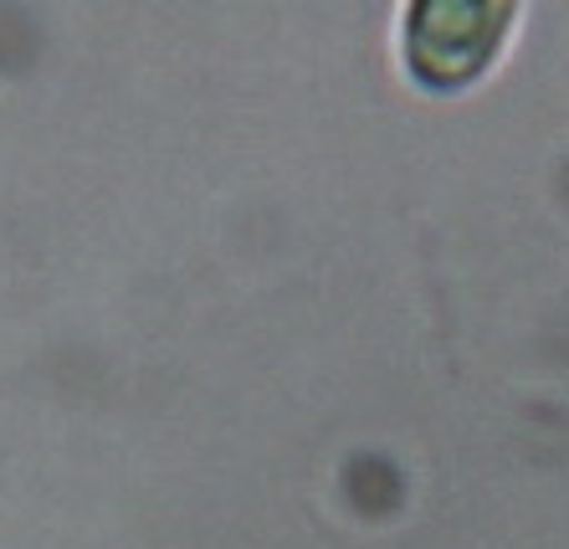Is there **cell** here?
Returning <instances> with one entry per match:
<instances>
[{
	"mask_svg": "<svg viewBox=\"0 0 569 549\" xmlns=\"http://www.w3.org/2000/svg\"><path fill=\"white\" fill-rule=\"evenodd\" d=\"M513 6L421 0L406 11V68L431 93H462L503 57Z\"/></svg>",
	"mask_w": 569,
	"mask_h": 549,
	"instance_id": "6da1fadb",
	"label": "cell"
}]
</instances>
